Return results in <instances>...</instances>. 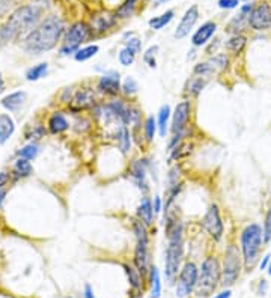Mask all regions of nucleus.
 <instances>
[{
    "label": "nucleus",
    "mask_w": 271,
    "mask_h": 298,
    "mask_svg": "<svg viewBox=\"0 0 271 298\" xmlns=\"http://www.w3.org/2000/svg\"><path fill=\"white\" fill-rule=\"evenodd\" d=\"M69 128V124L66 121V118L60 113V112H56L50 116L48 119V130L50 133L53 134H60L63 131H66Z\"/></svg>",
    "instance_id": "obj_20"
},
{
    "label": "nucleus",
    "mask_w": 271,
    "mask_h": 298,
    "mask_svg": "<svg viewBox=\"0 0 271 298\" xmlns=\"http://www.w3.org/2000/svg\"><path fill=\"white\" fill-rule=\"evenodd\" d=\"M6 178H8V176H6V173H0V187H2V185H5Z\"/></svg>",
    "instance_id": "obj_49"
},
{
    "label": "nucleus",
    "mask_w": 271,
    "mask_h": 298,
    "mask_svg": "<svg viewBox=\"0 0 271 298\" xmlns=\"http://www.w3.org/2000/svg\"><path fill=\"white\" fill-rule=\"evenodd\" d=\"M136 3H137V0H125L119 8H118V11H116V18H128L131 14H133V11H134V8H136Z\"/></svg>",
    "instance_id": "obj_34"
},
{
    "label": "nucleus",
    "mask_w": 271,
    "mask_h": 298,
    "mask_svg": "<svg viewBox=\"0 0 271 298\" xmlns=\"http://www.w3.org/2000/svg\"><path fill=\"white\" fill-rule=\"evenodd\" d=\"M246 42H247V38H246V36H243V35H232V36L226 41L225 47H226V50H228L229 53H232V54H240V53L244 50Z\"/></svg>",
    "instance_id": "obj_24"
},
{
    "label": "nucleus",
    "mask_w": 271,
    "mask_h": 298,
    "mask_svg": "<svg viewBox=\"0 0 271 298\" xmlns=\"http://www.w3.org/2000/svg\"><path fill=\"white\" fill-rule=\"evenodd\" d=\"M214 298H231V291H223V292L217 294Z\"/></svg>",
    "instance_id": "obj_48"
},
{
    "label": "nucleus",
    "mask_w": 271,
    "mask_h": 298,
    "mask_svg": "<svg viewBox=\"0 0 271 298\" xmlns=\"http://www.w3.org/2000/svg\"><path fill=\"white\" fill-rule=\"evenodd\" d=\"M158 51V47L157 45H154V47H149L148 48V51L145 53V56H143V60L148 63V66L149 68H155L157 66V62H155V53Z\"/></svg>",
    "instance_id": "obj_41"
},
{
    "label": "nucleus",
    "mask_w": 271,
    "mask_h": 298,
    "mask_svg": "<svg viewBox=\"0 0 271 298\" xmlns=\"http://www.w3.org/2000/svg\"><path fill=\"white\" fill-rule=\"evenodd\" d=\"M241 273V256L237 249V246L231 244L226 249L225 253V262L222 268V285L223 286H231L234 285Z\"/></svg>",
    "instance_id": "obj_6"
},
{
    "label": "nucleus",
    "mask_w": 271,
    "mask_h": 298,
    "mask_svg": "<svg viewBox=\"0 0 271 298\" xmlns=\"http://www.w3.org/2000/svg\"><path fill=\"white\" fill-rule=\"evenodd\" d=\"M190 115H192V104L190 101H181L176 107L175 112L172 115V134H178V133H184L189 121H190Z\"/></svg>",
    "instance_id": "obj_11"
},
{
    "label": "nucleus",
    "mask_w": 271,
    "mask_h": 298,
    "mask_svg": "<svg viewBox=\"0 0 271 298\" xmlns=\"http://www.w3.org/2000/svg\"><path fill=\"white\" fill-rule=\"evenodd\" d=\"M97 89L101 92V93H106V95H118L122 89L121 86V77H119V72L116 71H109L106 72L100 80H98V84H97Z\"/></svg>",
    "instance_id": "obj_12"
},
{
    "label": "nucleus",
    "mask_w": 271,
    "mask_h": 298,
    "mask_svg": "<svg viewBox=\"0 0 271 298\" xmlns=\"http://www.w3.org/2000/svg\"><path fill=\"white\" fill-rule=\"evenodd\" d=\"M84 298H95L94 292H92V288L89 285H86V288H84Z\"/></svg>",
    "instance_id": "obj_45"
},
{
    "label": "nucleus",
    "mask_w": 271,
    "mask_h": 298,
    "mask_svg": "<svg viewBox=\"0 0 271 298\" xmlns=\"http://www.w3.org/2000/svg\"><path fill=\"white\" fill-rule=\"evenodd\" d=\"M161 295V282L160 273L155 267L151 268V298H160Z\"/></svg>",
    "instance_id": "obj_30"
},
{
    "label": "nucleus",
    "mask_w": 271,
    "mask_h": 298,
    "mask_svg": "<svg viewBox=\"0 0 271 298\" xmlns=\"http://www.w3.org/2000/svg\"><path fill=\"white\" fill-rule=\"evenodd\" d=\"M133 232L136 235L137 243L149 244V235H148V231H146V225L143 222H140L139 219L133 220Z\"/></svg>",
    "instance_id": "obj_27"
},
{
    "label": "nucleus",
    "mask_w": 271,
    "mask_h": 298,
    "mask_svg": "<svg viewBox=\"0 0 271 298\" xmlns=\"http://www.w3.org/2000/svg\"><path fill=\"white\" fill-rule=\"evenodd\" d=\"M169 119H170V106H167V104L161 106V109L158 112V121H157V127H158L161 137H166V134H167Z\"/></svg>",
    "instance_id": "obj_25"
},
{
    "label": "nucleus",
    "mask_w": 271,
    "mask_h": 298,
    "mask_svg": "<svg viewBox=\"0 0 271 298\" xmlns=\"http://www.w3.org/2000/svg\"><path fill=\"white\" fill-rule=\"evenodd\" d=\"M125 47H128V48L134 50L136 53H139V51L142 50V42H140V39H139V38H131L130 41H127Z\"/></svg>",
    "instance_id": "obj_42"
},
{
    "label": "nucleus",
    "mask_w": 271,
    "mask_h": 298,
    "mask_svg": "<svg viewBox=\"0 0 271 298\" xmlns=\"http://www.w3.org/2000/svg\"><path fill=\"white\" fill-rule=\"evenodd\" d=\"M265 288H267V282H265V280H262V282L259 283V295H264Z\"/></svg>",
    "instance_id": "obj_47"
},
{
    "label": "nucleus",
    "mask_w": 271,
    "mask_h": 298,
    "mask_svg": "<svg viewBox=\"0 0 271 298\" xmlns=\"http://www.w3.org/2000/svg\"><path fill=\"white\" fill-rule=\"evenodd\" d=\"M154 216H155V213H154V208H152V202H151L149 197L145 196L142 199L139 208H137V219L140 222H143L146 226H149L154 222Z\"/></svg>",
    "instance_id": "obj_18"
},
{
    "label": "nucleus",
    "mask_w": 271,
    "mask_h": 298,
    "mask_svg": "<svg viewBox=\"0 0 271 298\" xmlns=\"http://www.w3.org/2000/svg\"><path fill=\"white\" fill-rule=\"evenodd\" d=\"M270 258H271L270 255H267V256L262 259V262H261V265H259V268H261V270H265V267H267V265H268V262H270Z\"/></svg>",
    "instance_id": "obj_46"
},
{
    "label": "nucleus",
    "mask_w": 271,
    "mask_h": 298,
    "mask_svg": "<svg viewBox=\"0 0 271 298\" xmlns=\"http://www.w3.org/2000/svg\"><path fill=\"white\" fill-rule=\"evenodd\" d=\"M240 0H219V6L222 9H234L237 8Z\"/></svg>",
    "instance_id": "obj_43"
},
{
    "label": "nucleus",
    "mask_w": 271,
    "mask_h": 298,
    "mask_svg": "<svg viewBox=\"0 0 271 298\" xmlns=\"http://www.w3.org/2000/svg\"><path fill=\"white\" fill-rule=\"evenodd\" d=\"M164 2H169V0H157V2H155V3H157L155 6H160V5H161V3H164Z\"/></svg>",
    "instance_id": "obj_52"
},
{
    "label": "nucleus",
    "mask_w": 271,
    "mask_h": 298,
    "mask_svg": "<svg viewBox=\"0 0 271 298\" xmlns=\"http://www.w3.org/2000/svg\"><path fill=\"white\" fill-rule=\"evenodd\" d=\"M220 280H222V268H220L219 259L214 256L207 258L202 262V267L198 276V282L195 288L196 294L199 297H210L216 291Z\"/></svg>",
    "instance_id": "obj_5"
},
{
    "label": "nucleus",
    "mask_w": 271,
    "mask_h": 298,
    "mask_svg": "<svg viewBox=\"0 0 271 298\" xmlns=\"http://www.w3.org/2000/svg\"><path fill=\"white\" fill-rule=\"evenodd\" d=\"M38 152H39L38 146L32 143V145L24 146V148L20 151V157H21V158H26V160H33V158L38 155Z\"/></svg>",
    "instance_id": "obj_40"
},
{
    "label": "nucleus",
    "mask_w": 271,
    "mask_h": 298,
    "mask_svg": "<svg viewBox=\"0 0 271 298\" xmlns=\"http://www.w3.org/2000/svg\"><path fill=\"white\" fill-rule=\"evenodd\" d=\"M249 24L255 30H267L271 27V5L268 2L258 3L250 15H249Z\"/></svg>",
    "instance_id": "obj_10"
},
{
    "label": "nucleus",
    "mask_w": 271,
    "mask_h": 298,
    "mask_svg": "<svg viewBox=\"0 0 271 298\" xmlns=\"http://www.w3.org/2000/svg\"><path fill=\"white\" fill-rule=\"evenodd\" d=\"M15 131L12 118L6 113H0V145H5Z\"/></svg>",
    "instance_id": "obj_19"
},
{
    "label": "nucleus",
    "mask_w": 271,
    "mask_h": 298,
    "mask_svg": "<svg viewBox=\"0 0 271 298\" xmlns=\"http://www.w3.org/2000/svg\"><path fill=\"white\" fill-rule=\"evenodd\" d=\"M136 54H137V53H136L134 50H131V48H128V47H124V48L119 51V54H118V60H119V63H121L122 66H130V65L134 63Z\"/></svg>",
    "instance_id": "obj_33"
},
{
    "label": "nucleus",
    "mask_w": 271,
    "mask_h": 298,
    "mask_svg": "<svg viewBox=\"0 0 271 298\" xmlns=\"http://www.w3.org/2000/svg\"><path fill=\"white\" fill-rule=\"evenodd\" d=\"M148 246L149 244H142L137 243L136 244V250H134V265L136 268L146 276L148 270H149V252H148Z\"/></svg>",
    "instance_id": "obj_17"
},
{
    "label": "nucleus",
    "mask_w": 271,
    "mask_h": 298,
    "mask_svg": "<svg viewBox=\"0 0 271 298\" xmlns=\"http://www.w3.org/2000/svg\"><path fill=\"white\" fill-rule=\"evenodd\" d=\"M14 170H15V173L18 175V176H29L30 173H32V164H30V161L29 160H26V158H20V160H17V163H15V166H14Z\"/></svg>",
    "instance_id": "obj_35"
},
{
    "label": "nucleus",
    "mask_w": 271,
    "mask_h": 298,
    "mask_svg": "<svg viewBox=\"0 0 271 298\" xmlns=\"http://www.w3.org/2000/svg\"><path fill=\"white\" fill-rule=\"evenodd\" d=\"M24 100H26V92L18 90V92H14V93L6 95L2 100V106L6 110H9V112H15V110H18L21 107V104L24 103Z\"/></svg>",
    "instance_id": "obj_21"
},
{
    "label": "nucleus",
    "mask_w": 271,
    "mask_h": 298,
    "mask_svg": "<svg viewBox=\"0 0 271 298\" xmlns=\"http://www.w3.org/2000/svg\"><path fill=\"white\" fill-rule=\"evenodd\" d=\"M5 196H6V190L5 188H0V205H2V202L5 199Z\"/></svg>",
    "instance_id": "obj_50"
},
{
    "label": "nucleus",
    "mask_w": 271,
    "mask_h": 298,
    "mask_svg": "<svg viewBox=\"0 0 271 298\" xmlns=\"http://www.w3.org/2000/svg\"><path fill=\"white\" fill-rule=\"evenodd\" d=\"M155 130H157V122H155L154 116H148V118H146V121H145V127H143L146 142H149V143H151V142L154 140Z\"/></svg>",
    "instance_id": "obj_36"
},
{
    "label": "nucleus",
    "mask_w": 271,
    "mask_h": 298,
    "mask_svg": "<svg viewBox=\"0 0 271 298\" xmlns=\"http://www.w3.org/2000/svg\"><path fill=\"white\" fill-rule=\"evenodd\" d=\"M98 51H100V47L94 44V45H87V47L78 48V50L74 53V57H75L77 62H84V60L94 57Z\"/></svg>",
    "instance_id": "obj_29"
},
{
    "label": "nucleus",
    "mask_w": 271,
    "mask_h": 298,
    "mask_svg": "<svg viewBox=\"0 0 271 298\" xmlns=\"http://www.w3.org/2000/svg\"><path fill=\"white\" fill-rule=\"evenodd\" d=\"M208 63L213 66L214 72H219V71H223V69L228 68V65H229V57H228L226 54L220 53V54H216L214 57H211V59L208 60Z\"/></svg>",
    "instance_id": "obj_32"
},
{
    "label": "nucleus",
    "mask_w": 271,
    "mask_h": 298,
    "mask_svg": "<svg viewBox=\"0 0 271 298\" xmlns=\"http://www.w3.org/2000/svg\"><path fill=\"white\" fill-rule=\"evenodd\" d=\"M173 15H175L173 9H169V11H166L164 14H161L160 17H154V18H151V20H149V26H151V29H154V30H161L164 26H167V24L172 21Z\"/></svg>",
    "instance_id": "obj_26"
},
{
    "label": "nucleus",
    "mask_w": 271,
    "mask_h": 298,
    "mask_svg": "<svg viewBox=\"0 0 271 298\" xmlns=\"http://www.w3.org/2000/svg\"><path fill=\"white\" fill-rule=\"evenodd\" d=\"M146 169H148V160H137L131 164V176L137 187L146 193L149 190L148 182H146Z\"/></svg>",
    "instance_id": "obj_15"
},
{
    "label": "nucleus",
    "mask_w": 271,
    "mask_h": 298,
    "mask_svg": "<svg viewBox=\"0 0 271 298\" xmlns=\"http://www.w3.org/2000/svg\"><path fill=\"white\" fill-rule=\"evenodd\" d=\"M5 90V83H3V80H2V77H0V93Z\"/></svg>",
    "instance_id": "obj_51"
},
{
    "label": "nucleus",
    "mask_w": 271,
    "mask_h": 298,
    "mask_svg": "<svg viewBox=\"0 0 271 298\" xmlns=\"http://www.w3.org/2000/svg\"><path fill=\"white\" fill-rule=\"evenodd\" d=\"M170 152H172V158H173V160H181V158L187 157V155L192 152V145H190V143L181 142V143H179L178 146H175Z\"/></svg>",
    "instance_id": "obj_37"
},
{
    "label": "nucleus",
    "mask_w": 271,
    "mask_h": 298,
    "mask_svg": "<svg viewBox=\"0 0 271 298\" xmlns=\"http://www.w3.org/2000/svg\"><path fill=\"white\" fill-rule=\"evenodd\" d=\"M166 277L172 283L178 276L181 261L184 256V238H183V223L170 213H166Z\"/></svg>",
    "instance_id": "obj_1"
},
{
    "label": "nucleus",
    "mask_w": 271,
    "mask_h": 298,
    "mask_svg": "<svg viewBox=\"0 0 271 298\" xmlns=\"http://www.w3.org/2000/svg\"><path fill=\"white\" fill-rule=\"evenodd\" d=\"M268 274L271 276V264H270V267H268Z\"/></svg>",
    "instance_id": "obj_53"
},
{
    "label": "nucleus",
    "mask_w": 271,
    "mask_h": 298,
    "mask_svg": "<svg viewBox=\"0 0 271 298\" xmlns=\"http://www.w3.org/2000/svg\"><path fill=\"white\" fill-rule=\"evenodd\" d=\"M198 267L193 262H187L184 268L181 270L178 283H176V297L186 298L192 294V291L196 288L198 282Z\"/></svg>",
    "instance_id": "obj_8"
},
{
    "label": "nucleus",
    "mask_w": 271,
    "mask_h": 298,
    "mask_svg": "<svg viewBox=\"0 0 271 298\" xmlns=\"http://www.w3.org/2000/svg\"><path fill=\"white\" fill-rule=\"evenodd\" d=\"M137 90H139L137 81H136L133 77H127V78L124 80V83H122V92H124L125 95H128V96H133V95L137 93Z\"/></svg>",
    "instance_id": "obj_39"
},
{
    "label": "nucleus",
    "mask_w": 271,
    "mask_h": 298,
    "mask_svg": "<svg viewBox=\"0 0 271 298\" xmlns=\"http://www.w3.org/2000/svg\"><path fill=\"white\" fill-rule=\"evenodd\" d=\"M91 27L83 23V21H77L74 23L68 32H66V36H65V41H63V45L60 48V54L62 56H68L71 53H75L78 50V47L87 41L89 35H91Z\"/></svg>",
    "instance_id": "obj_7"
},
{
    "label": "nucleus",
    "mask_w": 271,
    "mask_h": 298,
    "mask_svg": "<svg viewBox=\"0 0 271 298\" xmlns=\"http://www.w3.org/2000/svg\"><path fill=\"white\" fill-rule=\"evenodd\" d=\"M152 208H154V213H155V214H158V213L161 211V197H160V196H155V197H154Z\"/></svg>",
    "instance_id": "obj_44"
},
{
    "label": "nucleus",
    "mask_w": 271,
    "mask_h": 298,
    "mask_svg": "<svg viewBox=\"0 0 271 298\" xmlns=\"http://www.w3.org/2000/svg\"><path fill=\"white\" fill-rule=\"evenodd\" d=\"M244 2H247V0H244Z\"/></svg>",
    "instance_id": "obj_54"
},
{
    "label": "nucleus",
    "mask_w": 271,
    "mask_h": 298,
    "mask_svg": "<svg viewBox=\"0 0 271 298\" xmlns=\"http://www.w3.org/2000/svg\"><path fill=\"white\" fill-rule=\"evenodd\" d=\"M63 33V23L51 15L44 20L36 29H33L24 39V48L30 53L41 54L51 50Z\"/></svg>",
    "instance_id": "obj_2"
},
{
    "label": "nucleus",
    "mask_w": 271,
    "mask_h": 298,
    "mask_svg": "<svg viewBox=\"0 0 271 298\" xmlns=\"http://www.w3.org/2000/svg\"><path fill=\"white\" fill-rule=\"evenodd\" d=\"M216 29H217V24H216L214 21H207L205 24H202V26L195 32V35H193V38H192V44H193L195 47H202V45H205V44L210 41V38L216 33Z\"/></svg>",
    "instance_id": "obj_16"
},
{
    "label": "nucleus",
    "mask_w": 271,
    "mask_h": 298,
    "mask_svg": "<svg viewBox=\"0 0 271 298\" xmlns=\"http://www.w3.org/2000/svg\"><path fill=\"white\" fill-rule=\"evenodd\" d=\"M198 18H199V9H198V6L195 5V6H192V8H189V9L186 11V14H184V17H183L181 23L178 24V27H176V30H175V38H176V39L186 38V36L192 32V29L195 27V24L198 23Z\"/></svg>",
    "instance_id": "obj_13"
},
{
    "label": "nucleus",
    "mask_w": 271,
    "mask_h": 298,
    "mask_svg": "<svg viewBox=\"0 0 271 298\" xmlns=\"http://www.w3.org/2000/svg\"><path fill=\"white\" fill-rule=\"evenodd\" d=\"M95 106H97V98L92 89H78L71 100V109L74 110H86Z\"/></svg>",
    "instance_id": "obj_14"
},
{
    "label": "nucleus",
    "mask_w": 271,
    "mask_h": 298,
    "mask_svg": "<svg viewBox=\"0 0 271 298\" xmlns=\"http://www.w3.org/2000/svg\"><path fill=\"white\" fill-rule=\"evenodd\" d=\"M41 17V8L35 5L18 8L0 29V42H9L26 32H32Z\"/></svg>",
    "instance_id": "obj_3"
},
{
    "label": "nucleus",
    "mask_w": 271,
    "mask_h": 298,
    "mask_svg": "<svg viewBox=\"0 0 271 298\" xmlns=\"http://www.w3.org/2000/svg\"><path fill=\"white\" fill-rule=\"evenodd\" d=\"M115 18L113 15H110L109 12L106 14H101V15H97L92 18V26L97 32H106L109 27H112L115 24Z\"/></svg>",
    "instance_id": "obj_23"
},
{
    "label": "nucleus",
    "mask_w": 271,
    "mask_h": 298,
    "mask_svg": "<svg viewBox=\"0 0 271 298\" xmlns=\"http://www.w3.org/2000/svg\"><path fill=\"white\" fill-rule=\"evenodd\" d=\"M47 69H48V65H47V63L35 65V66H32V68L26 72V78H27L29 81H36V80H39V78H42V77L45 75Z\"/></svg>",
    "instance_id": "obj_31"
},
{
    "label": "nucleus",
    "mask_w": 271,
    "mask_h": 298,
    "mask_svg": "<svg viewBox=\"0 0 271 298\" xmlns=\"http://www.w3.org/2000/svg\"><path fill=\"white\" fill-rule=\"evenodd\" d=\"M205 87V80H202V77H195L189 81V93L192 96H198Z\"/></svg>",
    "instance_id": "obj_38"
},
{
    "label": "nucleus",
    "mask_w": 271,
    "mask_h": 298,
    "mask_svg": "<svg viewBox=\"0 0 271 298\" xmlns=\"http://www.w3.org/2000/svg\"><path fill=\"white\" fill-rule=\"evenodd\" d=\"M124 268H125V273H127V276H128V280H130L131 288H133L134 291H142V288H143V282H142L143 274L136 268V265L133 267V265H130V264H125Z\"/></svg>",
    "instance_id": "obj_22"
},
{
    "label": "nucleus",
    "mask_w": 271,
    "mask_h": 298,
    "mask_svg": "<svg viewBox=\"0 0 271 298\" xmlns=\"http://www.w3.org/2000/svg\"><path fill=\"white\" fill-rule=\"evenodd\" d=\"M264 243V229L252 223L244 228L241 232V250H243V261L247 270H252L259 259L261 247Z\"/></svg>",
    "instance_id": "obj_4"
},
{
    "label": "nucleus",
    "mask_w": 271,
    "mask_h": 298,
    "mask_svg": "<svg viewBox=\"0 0 271 298\" xmlns=\"http://www.w3.org/2000/svg\"><path fill=\"white\" fill-rule=\"evenodd\" d=\"M202 226L204 229L211 235V238H214L216 241H220L223 238V232H225V226L220 217V211L217 205H211L210 210L207 211L205 217L202 219Z\"/></svg>",
    "instance_id": "obj_9"
},
{
    "label": "nucleus",
    "mask_w": 271,
    "mask_h": 298,
    "mask_svg": "<svg viewBox=\"0 0 271 298\" xmlns=\"http://www.w3.org/2000/svg\"><path fill=\"white\" fill-rule=\"evenodd\" d=\"M116 136H118V145H119L121 151L124 154H128V151L131 149V137H130V131L127 130V127L122 125Z\"/></svg>",
    "instance_id": "obj_28"
}]
</instances>
